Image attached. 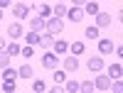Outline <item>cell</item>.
Masks as SVG:
<instances>
[{
  "label": "cell",
  "mask_w": 123,
  "mask_h": 93,
  "mask_svg": "<svg viewBox=\"0 0 123 93\" xmlns=\"http://www.w3.org/2000/svg\"><path fill=\"white\" fill-rule=\"evenodd\" d=\"M59 56L57 54H52V51H44V56H42V66L47 69V71H57V66H59Z\"/></svg>",
  "instance_id": "obj_1"
},
{
  "label": "cell",
  "mask_w": 123,
  "mask_h": 93,
  "mask_svg": "<svg viewBox=\"0 0 123 93\" xmlns=\"http://www.w3.org/2000/svg\"><path fill=\"white\" fill-rule=\"evenodd\" d=\"M62 29H64V22H62L59 17H49L47 20V29H44L47 34H52V37L54 34H62Z\"/></svg>",
  "instance_id": "obj_2"
},
{
  "label": "cell",
  "mask_w": 123,
  "mask_h": 93,
  "mask_svg": "<svg viewBox=\"0 0 123 93\" xmlns=\"http://www.w3.org/2000/svg\"><path fill=\"white\" fill-rule=\"evenodd\" d=\"M44 29H47V20H42L39 15L30 17V32H35V34H42Z\"/></svg>",
  "instance_id": "obj_3"
},
{
  "label": "cell",
  "mask_w": 123,
  "mask_h": 93,
  "mask_svg": "<svg viewBox=\"0 0 123 93\" xmlns=\"http://www.w3.org/2000/svg\"><path fill=\"white\" fill-rule=\"evenodd\" d=\"M12 17H15V20H27V17H30V5H25V3H12Z\"/></svg>",
  "instance_id": "obj_4"
},
{
  "label": "cell",
  "mask_w": 123,
  "mask_h": 93,
  "mask_svg": "<svg viewBox=\"0 0 123 93\" xmlns=\"http://www.w3.org/2000/svg\"><path fill=\"white\" fill-rule=\"evenodd\" d=\"M94 88H98V91H108V88H111V78L104 76V74H98V76L94 78Z\"/></svg>",
  "instance_id": "obj_5"
},
{
  "label": "cell",
  "mask_w": 123,
  "mask_h": 93,
  "mask_svg": "<svg viewBox=\"0 0 123 93\" xmlns=\"http://www.w3.org/2000/svg\"><path fill=\"white\" fill-rule=\"evenodd\" d=\"M67 17L71 20V22H81V20H84V10H81L79 5H74V7L67 10Z\"/></svg>",
  "instance_id": "obj_6"
},
{
  "label": "cell",
  "mask_w": 123,
  "mask_h": 93,
  "mask_svg": "<svg viewBox=\"0 0 123 93\" xmlns=\"http://www.w3.org/2000/svg\"><path fill=\"white\" fill-rule=\"evenodd\" d=\"M25 32H22V25L20 22H10L7 25V37H12V39H20Z\"/></svg>",
  "instance_id": "obj_7"
},
{
  "label": "cell",
  "mask_w": 123,
  "mask_h": 93,
  "mask_svg": "<svg viewBox=\"0 0 123 93\" xmlns=\"http://www.w3.org/2000/svg\"><path fill=\"white\" fill-rule=\"evenodd\" d=\"M86 69H89V71H96V74H98V71L104 69V59H101V56H91V59L86 61Z\"/></svg>",
  "instance_id": "obj_8"
},
{
  "label": "cell",
  "mask_w": 123,
  "mask_h": 93,
  "mask_svg": "<svg viewBox=\"0 0 123 93\" xmlns=\"http://www.w3.org/2000/svg\"><path fill=\"white\" fill-rule=\"evenodd\" d=\"M52 44H54V37H52V34H47V32L39 34V44H37V47H42L44 51H49V49H52Z\"/></svg>",
  "instance_id": "obj_9"
},
{
  "label": "cell",
  "mask_w": 123,
  "mask_h": 93,
  "mask_svg": "<svg viewBox=\"0 0 123 93\" xmlns=\"http://www.w3.org/2000/svg\"><path fill=\"white\" fill-rule=\"evenodd\" d=\"M62 66H64V71H76L79 69V59L69 54L67 59H62Z\"/></svg>",
  "instance_id": "obj_10"
},
{
  "label": "cell",
  "mask_w": 123,
  "mask_h": 93,
  "mask_svg": "<svg viewBox=\"0 0 123 93\" xmlns=\"http://www.w3.org/2000/svg\"><path fill=\"white\" fill-rule=\"evenodd\" d=\"M111 22H113V17H111L108 12H98V15H96V25H94V27L101 29V27H108Z\"/></svg>",
  "instance_id": "obj_11"
},
{
  "label": "cell",
  "mask_w": 123,
  "mask_h": 93,
  "mask_svg": "<svg viewBox=\"0 0 123 93\" xmlns=\"http://www.w3.org/2000/svg\"><path fill=\"white\" fill-rule=\"evenodd\" d=\"M121 74H123L121 64H118V61H113V64L108 66V78H111V81H118V78H121Z\"/></svg>",
  "instance_id": "obj_12"
},
{
  "label": "cell",
  "mask_w": 123,
  "mask_h": 93,
  "mask_svg": "<svg viewBox=\"0 0 123 93\" xmlns=\"http://www.w3.org/2000/svg\"><path fill=\"white\" fill-rule=\"evenodd\" d=\"M69 51H71V56L79 59V56L86 51V47H84V42H71V44H69Z\"/></svg>",
  "instance_id": "obj_13"
},
{
  "label": "cell",
  "mask_w": 123,
  "mask_h": 93,
  "mask_svg": "<svg viewBox=\"0 0 123 93\" xmlns=\"http://www.w3.org/2000/svg\"><path fill=\"white\" fill-rule=\"evenodd\" d=\"M98 51L101 54H111L113 51V39H98Z\"/></svg>",
  "instance_id": "obj_14"
},
{
  "label": "cell",
  "mask_w": 123,
  "mask_h": 93,
  "mask_svg": "<svg viewBox=\"0 0 123 93\" xmlns=\"http://www.w3.org/2000/svg\"><path fill=\"white\" fill-rule=\"evenodd\" d=\"M17 78H35V74H32V66L30 64H22L17 69Z\"/></svg>",
  "instance_id": "obj_15"
},
{
  "label": "cell",
  "mask_w": 123,
  "mask_h": 93,
  "mask_svg": "<svg viewBox=\"0 0 123 93\" xmlns=\"http://www.w3.org/2000/svg\"><path fill=\"white\" fill-rule=\"evenodd\" d=\"M20 51H22V47H20L17 42H7V47H5V54H7L10 59H12V56H17Z\"/></svg>",
  "instance_id": "obj_16"
},
{
  "label": "cell",
  "mask_w": 123,
  "mask_h": 93,
  "mask_svg": "<svg viewBox=\"0 0 123 93\" xmlns=\"http://www.w3.org/2000/svg\"><path fill=\"white\" fill-rule=\"evenodd\" d=\"M52 47H54L52 54H57V56H62V54H67V51H69V42H62V39H59V42H54Z\"/></svg>",
  "instance_id": "obj_17"
},
{
  "label": "cell",
  "mask_w": 123,
  "mask_h": 93,
  "mask_svg": "<svg viewBox=\"0 0 123 93\" xmlns=\"http://www.w3.org/2000/svg\"><path fill=\"white\" fill-rule=\"evenodd\" d=\"M81 10H84V15H86V12H89V15H98V12H101L98 3H84V7H81Z\"/></svg>",
  "instance_id": "obj_18"
},
{
  "label": "cell",
  "mask_w": 123,
  "mask_h": 93,
  "mask_svg": "<svg viewBox=\"0 0 123 93\" xmlns=\"http://www.w3.org/2000/svg\"><path fill=\"white\" fill-rule=\"evenodd\" d=\"M37 15L42 20H49V17H52V5H39L37 7Z\"/></svg>",
  "instance_id": "obj_19"
},
{
  "label": "cell",
  "mask_w": 123,
  "mask_h": 93,
  "mask_svg": "<svg viewBox=\"0 0 123 93\" xmlns=\"http://www.w3.org/2000/svg\"><path fill=\"white\" fill-rule=\"evenodd\" d=\"M67 10H69V7H67L64 3H57V5L52 7V12H54V17H59V20H62V17L67 15Z\"/></svg>",
  "instance_id": "obj_20"
},
{
  "label": "cell",
  "mask_w": 123,
  "mask_h": 93,
  "mask_svg": "<svg viewBox=\"0 0 123 93\" xmlns=\"http://www.w3.org/2000/svg\"><path fill=\"white\" fill-rule=\"evenodd\" d=\"M84 34H86V39H98V27H94V25H89L86 29H84Z\"/></svg>",
  "instance_id": "obj_21"
},
{
  "label": "cell",
  "mask_w": 123,
  "mask_h": 93,
  "mask_svg": "<svg viewBox=\"0 0 123 93\" xmlns=\"http://www.w3.org/2000/svg\"><path fill=\"white\" fill-rule=\"evenodd\" d=\"M79 93H94V81H81L79 83Z\"/></svg>",
  "instance_id": "obj_22"
},
{
  "label": "cell",
  "mask_w": 123,
  "mask_h": 93,
  "mask_svg": "<svg viewBox=\"0 0 123 93\" xmlns=\"http://www.w3.org/2000/svg\"><path fill=\"white\" fill-rule=\"evenodd\" d=\"M25 42H27V47H35V44H39V34H35V32H27V34H25Z\"/></svg>",
  "instance_id": "obj_23"
},
{
  "label": "cell",
  "mask_w": 123,
  "mask_h": 93,
  "mask_svg": "<svg viewBox=\"0 0 123 93\" xmlns=\"http://www.w3.org/2000/svg\"><path fill=\"white\" fill-rule=\"evenodd\" d=\"M15 78H17V71H15V69H10V66H7V69L3 71V81H15Z\"/></svg>",
  "instance_id": "obj_24"
},
{
  "label": "cell",
  "mask_w": 123,
  "mask_h": 93,
  "mask_svg": "<svg viewBox=\"0 0 123 93\" xmlns=\"http://www.w3.org/2000/svg\"><path fill=\"white\" fill-rule=\"evenodd\" d=\"M64 83H67L64 86L67 93H79V81H64Z\"/></svg>",
  "instance_id": "obj_25"
},
{
  "label": "cell",
  "mask_w": 123,
  "mask_h": 93,
  "mask_svg": "<svg viewBox=\"0 0 123 93\" xmlns=\"http://www.w3.org/2000/svg\"><path fill=\"white\" fill-rule=\"evenodd\" d=\"M32 91H35V93H47V88H44V81L35 78V81H32Z\"/></svg>",
  "instance_id": "obj_26"
},
{
  "label": "cell",
  "mask_w": 123,
  "mask_h": 93,
  "mask_svg": "<svg viewBox=\"0 0 123 93\" xmlns=\"http://www.w3.org/2000/svg\"><path fill=\"white\" fill-rule=\"evenodd\" d=\"M64 81H67V71H54V83L62 86Z\"/></svg>",
  "instance_id": "obj_27"
},
{
  "label": "cell",
  "mask_w": 123,
  "mask_h": 93,
  "mask_svg": "<svg viewBox=\"0 0 123 93\" xmlns=\"http://www.w3.org/2000/svg\"><path fill=\"white\" fill-rule=\"evenodd\" d=\"M10 66V56L5 54V51H0V71H5Z\"/></svg>",
  "instance_id": "obj_28"
},
{
  "label": "cell",
  "mask_w": 123,
  "mask_h": 93,
  "mask_svg": "<svg viewBox=\"0 0 123 93\" xmlns=\"http://www.w3.org/2000/svg\"><path fill=\"white\" fill-rule=\"evenodd\" d=\"M15 86H17V81H5V83L0 86V88H3L5 93H15Z\"/></svg>",
  "instance_id": "obj_29"
},
{
  "label": "cell",
  "mask_w": 123,
  "mask_h": 93,
  "mask_svg": "<svg viewBox=\"0 0 123 93\" xmlns=\"http://www.w3.org/2000/svg\"><path fill=\"white\" fill-rule=\"evenodd\" d=\"M111 91H113V93H123V83H121V78L111 83Z\"/></svg>",
  "instance_id": "obj_30"
},
{
  "label": "cell",
  "mask_w": 123,
  "mask_h": 93,
  "mask_svg": "<svg viewBox=\"0 0 123 93\" xmlns=\"http://www.w3.org/2000/svg\"><path fill=\"white\" fill-rule=\"evenodd\" d=\"M20 54H22L25 59H30V56L35 54V47H22V51H20Z\"/></svg>",
  "instance_id": "obj_31"
},
{
  "label": "cell",
  "mask_w": 123,
  "mask_h": 93,
  "mask_svg": "<svg viewBox=\"0 0 123 93\" xmlns=\"http://www.w3.org/2000/svg\"><path fill=\"white\" fill-rule=\"evenodd\" d=\"M49 93H67V91H64V86H52Z\"/></svg>",
  "instance_id": "obj_32"
},
{
  "label": "cell",
  "mask_w": 123,
  "mask_h": 93,
  "mask_svg": "<svg viewBox=\"0 0 123 93\" xmlns=\"http://www.w3.org/2000/svg\"><path fill=\"white\" fill-rule=\"evenodd\" d=\"M12 5V0H0V10H5V7H10Z\"/></svg>",
  "instance_id": "obj_33"
},
{
  "label": "cell",
  "mask_w": 123,
  "mask_h": 93,
  "mask_svg": "<svg viewBox=\"0 0 123 93\" xmlns=\"http://www.w3.org/2000/svg\"><path fill=\"white\" fill-rule=\"evenodd\" d=\"M5 47H7V39H5V37H0V51H5Z\"/></svg>",
  "instance_id": "obj_34"
},
{
  "label": "cell",
  "mask_w": 123,
  "mask_h": 93,
  "mask_svg": "<svg viewBox=\"0 0 123 93\" xmlns=\"http://www.w3.org/2000/svg\"><path fill=\"white\" fill-rule=\"evenodd\" d=\"M0 20H3V10H0Z\"/></svg>",
  "instance_id": "obj_35"
},
{
  "label": "cell",
  "mask_w": 123,
  "mask_h": 93,
  "mask_svg": "<svg viewBox=\"0 0 123 93\" xmlns=\"http://www.w3.org/2000/svg\"><path fill=\"white\" fill-rule=\"evenodd\" d=\"M0 81H3V71H0Z\"/></svg>",
  "instance_id": "obj_36"
},
{
  "label": "cell",
  "mask_w": 123,
  "mask_h": 93,
  "mask_svg": "<svg viewBox=\"0 0 123 93\" xmlns=\"http://www.w3.org/2000/svg\"><path fill=\"white\" fill-rule=\"evenodd\" d=\"M0 91H3V88H0Z\"/></svg>",
  "instance_id": "obj_37"
}]
</instances>
